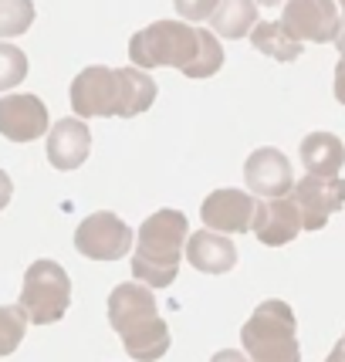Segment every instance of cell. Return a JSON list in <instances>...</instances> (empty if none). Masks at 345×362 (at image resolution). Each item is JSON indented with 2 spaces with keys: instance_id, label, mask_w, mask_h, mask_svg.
I'll return each mask as SVG.
<instances>
[{
  "instance_id": "cell-1",
  "label": "cell",
  "mask_w": 345,
  "mask_h": 362,
  "mask_svg": "<svg viewBox=\"0 0 345 362\" xmlns=\"http://www.w3.org/2000/svg\"><path fill=\"white\" fill-rule=\"evenodd\" d=\"M132 68H176L187 78H210L223 68V47L217 34L189 28L183 21H156L132 34L129 41Z\"/></svg>"
},
{
  "instance_id": "cell-2",
  "label": "cell",
  "mask_w": 345,
  "mask_h": 362,
  "mask_svg": "<svg viewBox=\"0 0 345 362\" xmlns=\"http://www.w3.org/2000/svg\"><path fill=\"white\" fill-rule=\"evenodd\" d=\"M156 102V81L142 68H102L92 64L71 81V112L78 119L92 115H119L136 119Z\"/></svg>"
},
{
  "instance_id": "cell-3",
  "label": "cell",
  "mask_w": 345,
  "mask_h": 362,
  "mask_svg": "<svg viewBox=\"0 0 345 362\" xmlns=\"http://www.w3.org/2000/svg\"><path fill=\"white\" fill-rule=\"evenodd\" d=\"M109 322L136 362H156L170 352V329H166L156 298L146 284L122 281L112 288Z\"/></svg>"
},
{
  "instance_id": "cell-4",
  "label": "cell",
  "mask_w": 345,
  "mask_h": 362,
  "mask_svg": "<svg viewBox=\"0 0 345 362\" xmlns=\"http://www.w3.org/2000/svg\"><path fill=\"white\" fill-rule=\"evenodd\" d=\"M189 223L180 210H156L146 217L136 234V257L132 274L146 288H170L180 271V257L187 247Z\"/></svg>"
},
{
  "instance_id": "cell-5",
  "label": "cell",
  "mask_w": 345,
  "mask_h": 362,
  "mask_svg": "<svg viewBox=\"0 0 345 362\" xmlns=\"http://www.w3.org/2000/svg\"><path fill=\"white\" fill-rule=\"evenodd\" d=\"M240 342L247 362H301L298 322L281 298H267L254 308L240 329Z\"/></svg>"
},
{
  "instance_id": "cell-6",
  "label": "cell",
  "mask_w": 345,
  "mask_h": 362,
  "mask_svg": "<svg viewBox=\"0 0 345 362\" xmlns=\"http://www.w3.org/2000/svg\"><path fill=\"white\" fill-rule=\"evenodd\" d=\"M68 301H71V278L58 261H34L28 274H24V288H21V298L17 308L28 315L31 325H54L58 318L68 312Z\"/></svg>"
},
{
  "instance_id": "cell-7",
  "label": "cell",
  "mask_w": 345,
  "mask_h": 362,
  "mask_svg": "<svg viewBox=\"0 0 345 362\" xmlns=\"http://www.w3.org/2000/svg\"><path fill=\"white\" fill-rule=\"evenodd\" d=\"M132 227L122 217H115L112 210H98L92 217H85L75 230V251L92 257V261H119L132 247Z\"/></svg>"
},
{
  "instance_id": "cell-8",
  "label": "cell",
  "mask_w": 345,
  "mask_h": 362,
  "mask_svg": "<svg viewBox=\"0 0 345 362\" xmlns=\"http://www.w3.org/2000/svg\"><path fill=\"white\" fill-rule=\"evenodd\" d=\"M281 28L295 41H315V45H329L339 37L342 21L335 0H288L281 14Z\"/></svg>"
},
{
  "instance_id": "cell-9",
  "label": "cell",
  "mask_w": 345,
  "mask_h": 362,
  "mask_svg": "<svg viewBox=\"0 0 345 362\" xmlns=\"http://www.w3.org/2000/svg\"><path fill=\"white\" fill-rule=\"evenodd\" d=\"M291 200L301 214V230H322L329 223L332 214H339L345 206V180L332 176H305L291 187Z\"/></svg>"
},
{
  "instance_id": "cell-10",
  "label": "cell",
  "mask_w": 345,
  "mask_h": 362,
  "mask_svg": "<svg viewBox=\"0 0 345 362\" xmlns=\"http://www.w3.org/2000/svg\"><path fill=\"white\" fill-rule=\"evenodd\" d=\"M244 183L251 193H261L267 200H278L288 197L295 187V173H291V163L281 149L264 146V149H254L247 163H244Z\"/></svg>"
},
{
  "instance_id": "cell-11",
  "label": "cell",
  "mask_w": 345,
  "mask_h": 362,
  "mask_svg": "<svg viewBox=\"0 0 345 362\" xmlns=\"http://www.w3.org/2000/svg\"><path fill=\"white\" fill-rule=\"evenodd\" d=\"M254 210L257 200L244 189H217L210 193L200 206V217H204L206 230H217V234H247L254 223Z\"/></svg>"
},
{
  "instance_id": "cell-12",
  "label": "cell",
  "mask_w": 345,
  "mask_h": 362,
  "mask_svg": "<svg viewBox=\"0 0 345 362\" xmlns=\"http://www.w3.org/2000/svg\"><path fill=\"white\" fill-rule=\"evenodd\" d=\"M47 132V109L37 95L0 98V136L11 142H34Z\"/></svg>"
},
{
  "instance_id": "cell-13",
  "label": "cell",
  "mask_w": 345,
  "mask_h": 362,
  "mask_svg": "<svg viewBox=\"0 0 345 362\" xmlns=\"http://www.w3.org/2000/svg\"><path fill=\"white\" fill-rule=\"evenodd\" d=\"M92 153V132L85 119H58L54 129H47V163L54 170H78Z\"/></svg>"
},
{
  "instance_id": "cell-14",
  "label": "cell",
  "mask_w": 345,
  "mask_h": 362,
  "mask_svg": "<svg viewBox=\"0 0 345 362\" xmlns=\"http://www.w3.org/2000/svg\"><path fill=\"white\" fill-rule=\"evenodd\" d=\"M254 237L267 244V247H281L291 244L301 230V214L291 197H278V200H264L254 210V223H251Z\"/></svg>"
},
{
  "instance_id": "cell-15",
  "label": "cell",
  "mask_w": 345,
  "mask_h": 362,
  "mask_svg": "<svg viewBox=\"0 0 345 362\" xmlns=\"http://www.w3.org/2000/svg\"><path fill=\"white\" fill-rule=\"evenodd\" d=\"M183 254L189 257V264L204 274H227L237 264V247L230 237L217 234V230H193L187 237Z\"/></svg>"
},
{
  "instance_id": "cell-16",
  "label": "cell",
  "mask_w": 345,
  "mask_h": 362,
  "mask_svg": "<svg viewBox=\"0 0 345 362\" xmlns=\"http://www.w3.org/2000/svg\"><path fill=\"white\" fill-rule=\"evenodd\" d=\"M301 163H305L308 176H322V180L339 176V170L345 166L342 139L332 132H308L301 139Z\"/></svg>"
},
{
  "instance_id": "cell-17",
  "label": "cell",
  "mask_w": 345,
  "mask_h": 362,
  "mask_svg": "<svg viewBox=\"0 0 345 362\" xmlns=\"http://www.w3.org/2000/svg\"><path fill=\"white\" fill-rule=\"evenodd\" d=\"M254 24H257L254 0H217V7L210 14V31L217 37H230V41H240L244 34H251Z\"/></svg>"
},
{
  "instance_id": "cell-18",
  "label": "cell",
  "mask_w": 345,
  "mask_h": 362,
  "mask_svg": "<svg viewBox=\"0 0 345 362\" xmlns=\"http://www.w3.org/2000/svg\"><path fill=\"white\" fill-rule=\"evenodd\" d=\"M251 45L274 62H298L301 58V41H295L284 31L281 21H257L251 31Z\"/></svg>"
},
{
  "instance_id": "cell-19",
  "label": "cell",
  "mask_w": 345,
  "mask_h": 362,
  "mask_svg": "<svg viewBox=\"0 0 345 362\" xmlns=\"http://www.w3.org/2000/svg\"><path fill=\"white\" fill-rule=\"evenodd\" d=\"M34 24V0H0V41L28 34Z\"/></svg>"
},
{
  "instance_id": "cell-20",
  "label": "cell",
  "mask_w": 345,
  "mask_h": 362,
  "mask_svg": "<svg viewBox=\"0 0 345 362\" xmlns=\"http://www.w3.org/2000/svg\"><path fill=\"white\" fill-rule=\"evenodd\" d=\"M28 332V315L17 305H0V359L17 352Z\"/></svg>"
},
{
  "instance_id": "cell-21",
  "label": "cell",
  "mask_w": 345,
  "mask_h": 362,
  "mask_svg": "<svg viewBox=\"0 0 345 362\" xmlns=\"http://www.w3.org/2000/svg\"><path fill=\"white\" fill-rule=\"evenodd\" d=\"M24 78H28V54L21 47L0 41V92H11Z\"/></svg>"
},
{
  "instance_id": "cell-22",
  "label": "cell",
  "mask_w": 345,
  "mask_h": 362,
  "mask_svg": "<svg viewBox=\"0 0 345 362\" xmlns=\"http://www.w3.org/2000/svg\"><path fill=\"white\" fill-rule=\"evenodd\" d=\"M172 7L180 11L183 21H210L217 0H172Z\"/></svg>"
},
{
  "instance_id": "cell-23",
  "label": "cell",
  "mask_w": 345,
  "mask_h": 362,
  "mask_svg": "<svg viewBox=\"0 0 345 362\" xmlns=\"http://www.w3.org/2000/svg\"><path fill=\"white\" fill-rule=\"evenodd\" d=\"M335 98L345 105V54L339 58V64H335Z\"/></svg>"
},
{
  "instance_id": "cell-24",
  "label": "cell",
  "mask_w": 345,
  "mask_h": 362,
  "mask_svg": "<svg viewBox=\"0 0 345 362\" xmlns=\"http://www.w3.org/2000/svg\"><path fill=\"white\" fill-rule=\"evenodd\" d=\"M11 197H14V183H11V176L0 170V210L11 204Z\"/></svg>"
},
{
  "instance_id": "cell-25",
  "label": "cell",
  "mask_w": 345,
  "mask_h": 362,
  "mask_svg": "<svg viewBox=\"0 0 345 362\" xmlns=\"http://www.w3.org/2000/svg\"><path fill=\"white\" fill-rule=\"evenodd\" d=\"M210 362H247V356H244V352H237V349H220Z\"/></svg>"
},
{
  "instance_id": "cell-26",
  "label": "cell",
  "mask_w": 345,
  "mask_h": 362,
  "mask_svg": "<svg viewBox=\"0 0 345 362\" xmlns=\"http://www.w3.org/2000/svg\"><path fill=\"white\" fill-rule=\"evenodd\" d=\"M339 7H342V31H339V37H335V45H339V51L345 54V0H339Z\"/></svg>"
},
{
  "instance_id": "cell-27",
  "label": "cell",
  "mask_w": 345,
  "mask_h": 362,
  "mask_svg": "<svg viewBox=\"0 0 345 362\" xmlns=\"http://www.w3.org/2000/svg\"><path fill=\"white\" fill-rule=\"evenodd\" d=\"M325 362H345V346H342V342H339V346L332 349V352H329V359H325Z\"/></svg>"
},
{
  "instance_id": "cell-28",
  "label": "cell",
  "mask_w": 345,
  "mask_h": 362,
  "mask_svg": "<svg viewBox=\"0 0 345 362\" xmlns=\"http://www.w3.org/2000/svg\"><path fill=\"white\" fill-rule=\"evenodd\" d=\"M254 4H257V7H261V4H264V7H274V4H284V0H254Z\"/></svg>"
},
{
  "instance_id": "cell-29",
  "label": "cell",
  "mask_w": 345,
  "mask_h": 362,
  "mask_svg": "<svg viewBox=\"0 0 345 362\" xmlns=\"http://www.w3.org/2000/svg\"><path fill=\"white\" fill-rule=\"evenodd\" d=\"M342 346H345V335H342Z\"/></svg>"
}]
</instances>
